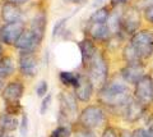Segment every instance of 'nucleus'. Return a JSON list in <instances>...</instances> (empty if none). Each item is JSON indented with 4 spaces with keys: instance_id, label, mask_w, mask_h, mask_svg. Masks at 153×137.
Wrapping results in <instances>:
<instances>
[{
    "instance_id": "25",
    "label": "nucleus",
    "mask_w": 153,
    "mask_h": 137,
    "mask_svg": "<svg viewBox=\"0 0 153 137\" xmlns=\"http://www.w3.org/2000/svg\"><path fill=\"white\" fill-rule=\"evenodd\" d=\"M50 137H71V131L68 126H59L51 132Z\"/></svg>"
},
{
    "instance_id": "8",
    "label": "nucleus",
    "mask_w": 153,
    "mask_h": 137,
    "mask_svg": "<svg viewBox=\"0 0 153 137\" xmlns=\"http://www.w3.org/2000/svg\"><path fill=\"white\" fill-rule=\"evenodd\" d=\"M140 26V14L135 7H128L121 12V32L133 36Z\"/></svg>"
},
{
    "instance_id": "22",
    "label": "nucleus",
    "mask_w": 153,
    "mask_h": 137,
    "mask_svg": "<svg viewBox=\"0 0 153 137\" xmlns=\"http://www.w3.org/2000/svg\"><path fill=\"white\" fill-rule=\"evenodd\" d=\"M110 17V12L106 7L97 8V10H94L91 17L88 18V23H107V19Z\"/></svg>"
},
{
    "instance_id": "23",
    "label": "nucleus",
    "mask_w": 153,
    "mask_h": 137,
    "mask_svg": "<svg viewBox=\"0 0 153 137\" xmlns=\"http://www.w3.org/2000/svg\"><path fill=\"white\" fill-rule=\"evenodd\" d=\"M60 82L64 85V86H73L75 87L76 83H78V78H79V73H73V72H60Z\"/></svg>"
},
{
    "instance_id": "11",
    "label": "nucleus",
    "mask_w": 153,
    "mask_h": 137,
    "mask_svg": "<svg viewBox=\"0 0 153 137\" xmlns=\"http://www.w3.org/2000/svg\"><path fill=\"white\" fill-rule=\"evenodd\" d=\"M146 109L147 108L143 106L135 97H131L130 100L123 106V114H124L125 121L130 122V123H134V122L139 121L140 118L144 117Z\"/></svg>"
},
{
    "instance_id": "10",
    "label": "nucleus",
    "mask_w": 153,
    "mask_h": 137,
    "mask_svg": "<svg viewBox=\"0 0 153 137\" xmlns=\"http://www.w3.org/2000/svg\"><path fill=\"white\" fill-rule=\"evenodd\" d=\"M74 95L82 103H88L93 95V82L87 74H79L78 83L74 87Z\"/></svg>"
},
{
    "instance_id": "21",
    "label": "nucleus",
    "mask_w": 153,
    "mask_h": 137,
    "mask_svg": "<svg viewBox=\"0 0 153 137\" xmlns=\"http://www.w3.org/2000/svg\"><path fill=\"white\" fill-rule=\"evenodd\" d=\"M123 58H124V60L126 62V64L143 63L142 60H140V58H139V55L137 54L135 49H134L133 46L130 45V42L124 46V49H123Z\"/></svg>"
},
{
    "instance_id": "13",
    "label": "nucleus",
    "mask_w": 153,
    "mask_h": 137,
    "mask_svg": "<svg viewBox=\"0 0 153 137\" xmlns=\"http://www.w3.org/2000/svg\"><path fill=\"white\" fill-rule=\"evenodd\" d=\"M25 92V85L22 83V81L16 79V81L9 82L4 90L1 91V97L5 101V104L9 103H19V100L23 96Z\"/></svg>"
},
{
    "instance_id": "17",
    "label": "nucleus",
    "mask_w": 153,
    "mask_h": 137,
    "mask_svg": "<svg viewBox=\"0 0 153 137\" xmlns=\"http://www.w3.org/2000/svg\"><path fill=\"white\" fill-rule=\"evenodd\" d=\"M46 25H47V17H46L45 12H40L37 16H35V18H33L32 22H31L30 30L35 34V36L40 41L44 40L45 31H46Z\"/></svg>"
},
{
    "instance_id": "41",
    "label": "nucleus",
    "mask_w": 153,
    "mask_h": 137,
    "mask_svg": "<svg viewBox=\"0 0 153 137\" xmlns=\"http://www.w3.org/2000/svg\"><path fill=\"white\" fill-rule=\"evenodd\" d=\"M149 1H151V3H152V4H153V0H149Z\"/></svg>"
},
{
    "instance_id": "2",
    "label": "nucleus",
    "mask_w": 153,
    "mask_h": 137,
    "mask_svg": "<svg viewBox=\"0 0 153 137\" xmlns=\"http://www.w3.org/2000/svg\"><path fill=\"white\" fill-rule=\"evenodd\" d=\"M88 72V77L93 83H97L100 86H103L107 82L108 77V63L105 55L100 50L93 55V58L89 60L88 64L85 65Z\"/></svg>"
},
{
    "instance_id": "15",
    "label": "nucleus",
    "mask_w": 153,
    "mask_h": 137,
    "mask_svg": "<svg viewBox=\"0 0 153 137\" xmlns=\"http://www.w3.org/2000/svg\"><path fill=\"white\" fill-rule=\"evenodd\" d=\"M85 32L89 36V39L97 40V41H105L111 36L106 23H88L87 22Z\"/></svg>"
},
{
    "instance_id": "20",
    "label": "nucleus",
    "mask_w": 153,
    "mask_h": 137,
    "mask_svg": "<svg viewBox=\"0 0 153 137\" xmlns=\"http://www.w3.org/2000/svg\"><path fill=\"white\" fill-rule=\"evenodd\" d=\"M16 70V63L12 56H3L0 58V79L9 78Z\"/></svg>"
},
{
    "instance_id": "12",
    "label": "nucleus",
    "mask_w": 153,
    "mask_h": 137,
    "mask_svg": "<svg viewBox=\"0 0 153 137\" xmlns=\"http://www.w3.org/2000/svg\"><path fill=\"white\" fill-rule=\"evenodd\" d=\"M120 76L126 83H130V85H134V86H135V85L146 76V73H144V64L143 63L126 64L125 67L121 69Z\"/></svg>"
},
{
    "instance_id": "32",
    "label": "nucleus",
    "mask_w": 153,
    "mask_h": 137,
    "mask_svg": "<svg viewBox=\"0 0 153 137\" xmlns=\"http://www.w3.org/2000/svg\"><path fill=\"white\" fill-rule=\"evenodd\" d=\"M144 18L153 25V4H149V5L144 9Z\"/></svg>"
},
{
    "instance_id": "38",
    "label": "nucleus",
    "mask_w": 153,
    "mask_h": 137,
    "mask_svg": "<svg viewBox=\"0 0 153 137\" xmlns=\"http://www.w3.org/2000/svg\"><path fill=\"white\" fill-rule=\"evenodd\" d=\"M4 56V48H3V44L0 42V58H3Z\"/></svg>"
},
{
    "instance_id": "31",
    "label": "nucleus",
    "mask_w": 153,
    "mask_h": 137,
    "mask_svg": "<svg viewBox=\"0 0 153 137\" xmlns=\"http://www.w3.org/2000/svg\"><path fill=\"white\" fill-rule=\"evenodd\" d=\"M131 137H151V133L146 128H137L133 131Z\"/></svg>"
},
{
    "instance_id": "16",
    "label": "nucleus",
    "mask_w": 153,
    "mask_h": 137,
    "mask_svg": "<svg viewBox=\"0 0 153 137\" xmlns=\"http://www.w3.org/2000/svg\"><path fill=\"white\" fill-rule=\"evenodd\" d=\"M22 10L18 5H14L12 3L4 1L1 7V19L5 23H12L17 21H22Z\"/></svg>"
},
{
    "instance_id": "37",
    "label": "nucleus",
    "mask_w": 153,
    "mask_h": 137,
    "mask_svg": "<svg viewBox=\"0 0 153 137\" xmlns=\"http://www.w3.org/2000/svg\"><path fill=\"white\" fill-rule=\"evenodd\" d=\"M64 1L68 4H78V3H82L83 0H64Z\"/></svg>"
},
{
    "instance_id": "14",
    "label": "nucleus",
    "mask_w": 153,
    "mask_h": 137,
    "mask_svg": "<svg viewBox=\"0 0 153 137\" xmlns=\"http://www.w3.org/2000/svg\"><path fill=\"white\" fill-rule=\"evenodd\" d=\"M41 42L35 36V34L28 28V30H25V32L21 35V37L18 39L16 48L21 51H32V53H36V50L40 48Z\"/></svg>"
},
{
    "instance_id": "27",
    "label": "nucleus",
    "mask_w": 153,
    "mask_h": 137,
    "mask_svg": "<svg viewBox=\"0 0 153 137\" xmlns=\"http://www.w3.org/2000/svg\"><path fill=\"white\" fill-rule=\"evenodd\" d=\"M65 23H66V18H64V19H61L56 23L54 26V30H52V37L60 36L63 32H66L65 31Z\"/></svg>"
},
{
    "instance_id": "40",
    "label": "nucleus",
    "mask_w": 153,
    "mask_h": 137,
    "mask_svg": "<svg viewBox=\"0 0 153 137\" xmlns=\"http://www.w3.org/2000/svg\"><path fill=\"white\" fill-rule=\"evenodd\" d=\"M0 88H1V79H0Z\"/></svg>"
},
{
    "instance_id": "30",
    "label": "nucleus",
    "mask_w": 153,
    "mask_h": 137,
    "mask_svg": "<svg viewBox=\"0 0 153 137\" xmlns=\"http://www.w3.org/2000/svg\"><path fill=\"white\" fill-rule=\"evenodd\" d=\"M51 99H52V96L50 95V94H47V95L44 97V100H42L41 108H40V113H41L42 115H44V114H46V112H47V109H49V106H50Z\"/></svg>"
},
{
    "instance_id": "6",
    "label": "nucleus",
    "mask_w": 153,
    "mask_h": 137,
    "mask_svg": "<svg viewBox=\"0 0 153 137\" xmlns=\"http://www.w3.org/2000/svg\"><path fill=\"white\" fill-rule=\"evenodd\" d=\"M134 97L144 108L151 106L153 104V78L152 76L146 74L134 88Z\"/></svg>"
},
{
    "instance_id": "28",
    "label": "nucleus",
    "mask_w": 153,
    "mask_h": 137,
    "mask_svg": "<svg viewBox=\"0 0 153 137\" xmlns=\"http://www.w3.org/2000/svg\"><path fill=\"white\" fill-rule=\"evenodd\" d=\"M19 128H21V135L23 137H27V135H28V115L26 114V113H23L22 114V119H21Z\"/></svg>"
},
{
    "instance_id": "1",
    "label": "nucleus",
    "mask_w": 153,
    "mask_h": 137,
    "mask_svg": "<svg viewBox=\"0 0 153 137\" xmlns=\"http://www.w3.org/2000/svg\"><path fill=\"white\" fill-rule=\"evenodd\" d=\"M130 99V88L123 78L121 81H116L115 78L107 81L98 92L100 104L108 108H123Z\"/></svg>"
},
{
    "instance_id": "3",
    "label": "nucleus",
    "mask_w": 153,
    "mask_h": 137,
    "mask_svg": "<svg viewBox=\"0 0 153 137\" xmlns=\"http://www.w3.org/2000/svg\"><path fill=\"white\" fill-rule=\"evenodd\" d=\"M59 123L60 126L70 124L76 117V112H78V104H76V97L74 94L69 91H63L59 95Z\"/></svg>"
},
{
    "instance_id": "5",
    "label": "nucleus",
    "mask_w": 153,
    "mask_h": 137,
    "mask_svg": "<svg viewBox=\"0 0 153 137\" xmlns=\"http://www.w3.org/2000/svg\"><path fill=\"white\" fill-rule=\"evenodd\" d=\"M106 114L105 110L100 105H88L82 110V113L78 117V124H80L84 128L94 130L98 128L105 123Z\"/></svg>"
},
{
    "instance_id": "26",
    "label": "nucleus",
    "mask_w": 153,
    "mask_h": 137,
    "mask_svg": "<svg viewBox=\"0 0 153 137\" xmlns=\"http://www.w3.org/2000/svg\"><path fill=\"white\" fill-rule=\"evenodd\" d=\"M74 137H96L94 133L92 132V130H88V128H84L80 124H78L74 128Z\"/></svg>"
},
{
    "instance_id": "19",
    "label": "nucleus",
    "mask_w": 153,
    "mask_h": 137,
    "mask_svg": "<svg viewBox=\"0 0 153 137\" xmlns=\"http://www.w3.org/2000/svg\"><path fill=\"white\" fill-rule=\"evenodd\" d=\"M19 124H21V122L17 119V117L7 114V113L0 114V131L4 133L14 132L19 127Z\"/></svg>"
},
{
    "instance_id": "33",
    "label": "nucleus",
    "mask_w": 153,
    "mask_h": 137,
    "mask_svg": "<svg viewBox=\"0 0 153 137\" xmlns=\"http://www.w3.org/2000/svg\"><path fill=\"white\" fill-rule=\"evenodd\" d=\"M102 137H117V132H116V130H115L114 127L108 126V127H106V128L103 130Z\"/></svg>"
},
{
    "instance_id": "9",
    "label": "nucleus",
    "mask_w": 153,
    "mask_h": 137,
    "mask_svg": "<svg viewBox=\"0 0 153 137\" xmlns=\"http://www.w3.org/2000/svg\"><path fill=\"white\" fill-rule=\"evenodd\" d=\"M19 72L25 77H35L38 69V60L35 53L32 51H21L19 54Z\"/></svg>"
},
{
    "instance_id": "7",
    "label": "nucleus",
    "mask_w": 153,
    "mask_h": 137,
    "mask_svg": "<svg viewBox=\"0 0 153 137\" xmlns=\"http://www.w3.org/2000/svg\"><path fill=\"white\" fill-rule=\"evenodd\" d=\"M26 30V23L23 21H17L12 23H5L0 28V42L9 46H16L18 39Z\"/></svg>"
},
{
    "instance_id": "36",
    "label": "nucleus",
    "mask_w": 153,
    "mask_h": 137,
    "mask_svg": "<svg viewBox=\"0 0 153 137\" xmlns=\"http://www.w3.org/2000/svg\"><path fill=\"white\" fill-rule=\"evenodd\" d=\"M103 1H106V0H94L93 1V8H97V7H101L102 4H103Z\"/></svg>"
},
{
    "instance_id": "18",
    "label": "nucleus",
    "mask_w": 153,
    "mask_h": 137,
    "mask_svg": "<svg viewBox=\"0 0 153 137\" xmlns=\"http://www.w3.org/2000/svg\"><path fill=\"white\" fill-rule=\"evenodd\" d=\"M78 46H79V50H80V55H82V64L85 67L89 60L93 58V55L97 53L98 49L96 48L94 42L92 41V39H89V37L83 39L78 44Z\"/></svg>"
},
{
    "instance_id": "4",
    "label": "nucleus",
    "mask_w": 153,
    "mask_h": 137,
    "mask_svg": "<svg viewBox=\"0 0 153 137\" xmlns=\"http://www.w3.org/2000/svg\"><path fill=\"white\" fill-rule=\"evenodd\" d=\"M130 45L135 49L142 62L153 55V31L142 30L130 37Z\"/></svg>"
},
{
    "instance_id": "35",
    "label": "nucleus",
    "mask_w": 153,
    "mask_h": 137,
    "mask_svg": "<svg viewBox=\"0 0 153 137\" xmlns=\"http://www.w3.org/2000/svg\"><path fill=\"white\" fill-rule=\"evenodd\" d=\"M128 0H111V7L115 8V7H120V5H124L126 4Z\"/></svg>"
},
{
    "instance_id": "34",
    "label": "nucleus",
    "mask_w": 153,
    "mask_h": 137,
    "mask_svg": "<svg viewBox=\"0 0 153 137\" xmlns=\"http://www.w3.org/2000/svg\"><path fill=\"white\" fill-rule=\"evenodd\" d=\"M5 1H7V3H12V4H14V5L21 7V5H23V4L28 3L30 0H5Z\"/></svg>"
},
{
    "instance_id": "39",
    "label": "nucleus",
    "mask_w": 153,
    "mask_h": 137,
    "mask_svg": "<svg viewBox=\"0 0 153 137\" xmlns=\"http://www.w3.org/2000/svg\"><path fill=\"white\" fill-rule=\"evenodd\" d=\"M3 137H14V136H12V135H8V133H4V135H3Z\"/></svg>"
},
{
    "instance_id": "29",
    "label": "nucleus",
    "mask_w": 153,
    "mask_h": 137,
    "mask_svg": "<svg viewBox=\"0 0 153 137\" xmlns=\"http://www.w3.org/2000/svg\"><path fill=\"white\" fill-rule=\"evenodd\" d=\"M47 90H49V85H47V82H46V81H41L40 83H38L37 88H36L37 96L45 97V96L47 95Z\"/></svg>"
},
{
    "instance_id": "24",
    "label": "nucleus",
    "mask_w": 153,
    "mask_h": 137,
    "mask_svg": "<svg viewBox=\"0 0 153 137\" xmlns=\"http://www.w3.org/2000/svg\"><path fill=\"white\" fill-rule=\"evenodd\" d=\"M5 113L17 117L19 114H23V106L19 103H9L5 104Z\"/></svg>"
}]
</instances>
